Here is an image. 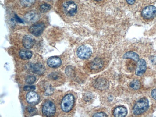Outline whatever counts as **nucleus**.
I'll return each instance as SVG.
<instances>
[{
    "label": "nucleus",
    "mask_w": 156,
    "mask_h": 117,
    "mask_svg": "<svg viewBox=\"0 0 156 117\" xmlns=\"http://www.w3.org/2000/svg\"><path fill=\"white\" fill-rule=\"evenodd\" d=\"M48 1H50V0H48Z\"/></svg>",
    "instance_id": "c85d7f7f"
},
{
    "label": "nucleus",
    "mask_w": 156,
    "mask_h": 117,
    "mask_svg": "<svg viewBox=\"0 0 156 117\" xmlns=\"http://www.w3.org/2000/svg\"><path fill=\"white\" fill-rule=\"evenodd\" d=\"M35 41L34 37L30 35L25 36L23 39V46L27 49L32 48L35 44Z\"/></svg>",
    "instance_id": "ddd939ff"
},
{
    "label": "nucleus",
    "mask_w": 156,
    "mask_h": 117,
    "mask_svg": "<svg viewBox=\"0 0 156 117\" xmlns=\"http://www.w3.org/2000/svg\"><path fill=\"white\" fill-rule=\"evenodd\" d=\"M151 96L153 98L156 100V89H154L152 91Z\"/></svg>",
    "instance_id": "a878e982"
},
{
    "label": "nucleus",
    "mask_w": 156,
    "mask_h": 117,
    "mask_svg": "<svg viewBox=\"0 0 156 117\" xmlns=\"http://www.w3.org/2000/svg\"><path fill=\"white\" fill-rule=\"evenodd\" d=\"M147 69V63L144 59H140L137 62L136 70V76H142L145 73Z\"/></svg>",
    "instance_id": "1a4fd4ad"
},
{
    "label": "nucleus",
    "mask_w": 156,
    "mask_h": 117,
    "mask_svg": "<svg viewBox=\"0 0 156 117\" xmlns=\"http://www.w3.org/2000/svg\"><path fill=\"white\" fill-rule=\"evenodd\" d=\"M62 61L59 58L52 57L48 58L47 61L48 66L51 68H57L61 65Z\"/></svg>",
    "instance_id": "4468645a"
},
{
    "label": "nucleus",
    "mask_w": 156,
    "mask_h": 117,
    "mask_svg": "<svg viewBox=\"0 0 156 117\" xmlns=\"http://www.w3.org/2000/svg\"><path fill=\"white\" fill-rule=\"evenodd\" d=\"M149 108V102L147 98H141L136 103L133 108V113L135 115H139L146 112Z\"/></svg>",
    "instance_id": "f257e3e1"
},
{
    "label": "nucleus",
    "mask_w": 156,
    "mask_h": 117,
    "mask_svg": "<svg viewBox=\"0 0 156 117\" xmlns=\"http://www.w3.org/2000/svg\"><path fill=\"white\" fill-rule=\"evenodd\" d=\"M141 87L140 82L139 80H134L132 81L130 83V87L133 90H138Z\"/></svg>",
    "instance_id": "6ab92c4d"
},
{
    "label": "nucleus",
    "mask_w": 156,
    "mask_h": 117,
    "mask_svg": "<svg viewBox=\"0 0 156 117\" xmlns=\"http://www.w3.org/2000/svg\"><path fill=\"white\" fill-rule=\"evenodd\" d=\"M92 50L90 48L87 46H82L78 48L77 55L82 59H87L91 56Z\"/></svg>",
    "instance_id": "39448f33"
},
{
    "label": "nucleus",
    "mask_w": 156,
    "mask_h": 117,
    "mask_svg": "<svg viewBox=\"0 0 156 117\" xmlns=\"http://www.w3.org/2000/svg\"><path fill=\"white\" fill-rule=\"evenodd\" d=\"M30 66V70L36 74L41 75L45 72V67L41 63L32 64Z\"/></svg>",
    "instance_id": "f8f14e48"
},
{
    "label": "nucleus",
    "mask_w": 156,
    "mask_h": 117,
    "mask_svg": "<svg viewBox=\"0 0 156 117\" xmlns=\"http://www.w3.org/2000/svg\"><path fill=\"white\" fill-rule=\"evenodd\" d=\"M94 86L97 89L105 90L109 87V83L107 80L104 78H98L95 80Z\"/></svg>",
    "instance_id": "9d476101"
},
{
    "label": "nucleus",
    "mask_w": 156,
    "mask_h": 117,
    "mask_svg": "<svg viewBox=\"0 0 156 117\" xmlns=\"http://www.w3.org/2000/svg\"><path fill=\"white\" fill-rule=\"evenodd\" d=\"M75 103V98L73 95L71 94L66 95L61 103V108L65 112H70Z\"/></svg>",
    "instance_id": "7ed1b4c3"
},
{
    "label": "nucleus",
    "mask_w": 156,
    "mask_h": 117,
    "mask_svg": "<svg viewBox=\"0 0 156 117\" xmlns=\"http://www.w3.org/2000/svg\"><path fill=\"white\" fill-rule=\"evenodd\" d=\"M20 57L24 60H28L32 56V53L30 51L22 50L20 53Z\"/></svg>",
    "instance_id": "a211bd4d"
},
{
    "label": "nucleus",
    "mask_w": 156,
    "mask_h": 117,
    "mask_svg": "<svg viewBox=\"0 0 156 117\" xmlns=\"http://www.w3.org/2000/svg\"><path fill=\"white\" fill-rule=\"evenodd\" d=\"M35 88V87L34 86H26L24 87V90L25 91H30V90H34Z\"/></svg>",
    "instance_id": "393cba45"
},
{
    "label": "nucleus",
    "mask_w": 156,
    "mask_h": 117,
    "mask_svg": "<svg viewBox=\"0 0 156 117\" xmlns=\"http://www.w3.org/2000/svg\"><path fill=\"white\" fill-rule=\"evenodd\" d=\"M126 1L129 5H133V4H134L136 0H126Z\"/></svg>",
    "instance_id": "bb28decb"
},
{
    "label": "nucleus",
    "mask_w": 156,
    "mask_h": 117,
    "mask_svg": "<svg viewBox=\"0 0 156 117\" xmlns=\"http://www.w3.org/2000/svg\"><path fill=\"white\" fill-rule=\"evenodd\" d=\"M93 116V117H107V115L105 113L100 112L95 113Z\"/></svg>",
    "instance_id": "b1692460"
},
{
    "label": "nucleus",
    "mask_w": 156,
    "mask_h": 117,
    "mask_svg": "<svg viewBox=\"0 0 156 117\" xmlns=\"http://www.w3.org/2000/svg\"><path fill=\"white\" fill-rule=\"evenodd\" d=\"M42 112L43 115L46 117H52L55 115L56 112L55 104L50 100H48L43 104Z\"/></svg>",
    "instance_id": "20e7f679"
},
{
    "label": "nucleus",
    "mask_w": 156,
    "mask_h": 117,
    "mask_svg": "<svg viewBox=\"0 0 156 117\" xmlns=\"http://www.w3.org/2000/svg\"><path fill=\"white\" fill-rule=\"evenodd\" d=\"M27 110L31 116H34L37 114V110L35 107L28 106L27 108Z\"/></svg>",
    "instance_id": "4be33fe9"
},
{
    "label": "nucleus",
    "mask_w": 156,
    "mask_h": 117,
    "mask_svg": "<svg viewBox=\"0 0 156 117\" xmlns=\"http://www.w3.org/2000/svg\"><path fill=\"white\" fill-rule=\"evenodd\" d=\"M40 18L38 14L35 12H30L27 14L24 17L25 21L28 24H32L36 22Z\"/></svg>",
    "instance_id": "9b49d317"
},
{
    "label": "nucleus",
    "mask_w": 156,
    "mask_h": 117,
    "mask_svg": "<svg viewBox=\"0 0 156 117\" xmlns=\"http://www.w3.org/2000/svg\"><path fill=\"white\" fill-rule=\"evenodd\" d=\"M103 66V62L101 58H95L94 61L90 63V66L92 70H98L102 68Z\"/></svg>",
    "instance_id": "dca6fc26"
},
{
    "label": "nucleus",
    "mask_w": 156,
    "mask_h": 117,
    "mask_svg": "<svg viewBox=\"0 0 156 117\" xmlns=\"http://www.w3.org/2000/svg\"><path fill=\"white\" fill-rule=\"evenodd\" d=\"M26 99L28 103L31 105H36L40 101V97L37 93L30 91L27 94Z\"/></svg>",
    "instance_id": "6e6552de"
},
{
    "label": "nucleus",
    "mask_w": 156,
    "mask_h": 117,
    "mask_svg": "<svg viewBox=\"0 0 156 117\" xmlns=\"http://www.w3.org/2000/svg\"><path fill=\"white\" fill-rule=\"evenodd\" d=\"M35 77L33 76H28L26 78V82L28 84H33L36 81Z\"/></svg>",
    "instance_id": "5701e85b"
},
{
    "label": "nucleus",
    "mask_w": 156,
    "mask_h": 117,
    "mask_svg": "<svg viewBox=\"0 0 156 117\" xmlns=\"http://www.w3.org/2000/svg\"><path fill=\"white\" fill-rule=\"evenodd\" d=\"M127 114V110L125 107H118L114 109L113 115L116 117H125Z\"/></svg>",
    "instance_id": "2eb2a0df"
},
{
    "label": "nucleus",
    "mask_w": 156,
    "mask_h": 117,
    "mask_svg": "<svg viewBox=\"0 0 156 117\" xmlns=\"http://www.w3.org/2000/svg\"><path fill=\"white\" fill-rule=\"evenodd\" d=\"M123 58H130L136 62H138L139 57L138 54L134 52L129 51L125 53L123 56Z\"/></svg>",
    "instance_id": "f3484780"
},
{
    "label": "nucleus",
    "mask_w": 156,
    "mask_h": 117,
    "mask_svg": "<svg viewBox=\"0 0 156 117\" xmlns=\"http://www.w3.org/2000/svg\"><path fill=\"white\" fill-rule=\"evenodd\" d=\"M36 0H20V2L22 6L24 7H29L33 5Z\"/></svg>",
    "instance_id": "aec40b11"
},
{
    "label": "nucleus",
    "mask_w": 156,
    "mask_h": 117,
    "mask_svg": "<svg viewBox=\"0 0 156 117\" xmlns=\"http://www.w3.org/2000/svg\"><path fill=\"white\" fill-rule=\"evenodd\" d=\"M142 16L145 19H151L156 16V8L154 6H148L142 11Z\"/></svg>",
    "instance_id": "423d86ee"
},
{
    "label": "nucleus",
    "mask_w": 156,
    "mask_h": 117,
    "mask_svg": "<svg viewBox=\"0 0 156 117\" xmlns=\"http://www.w3.org/2000/svg\"><path fill=\"white\" fill-rule=\"evenodd\" d=\"M62 11L67 16H73L77 12V5L72 0H64L62 4Z\"/></svg>",
    "instance_id": "f03ea898"
},
{
    "label": "nucleus",
    "mask_w": 156,
    "mask_h": 117,
    "mask_svg": "<svg viewBox=\"0 0 156 117\" xmlns=\"http://www.w3.org/2000/svg\"><path fill=\"white\" fill-rule=\"evenodd\" d=\"M95 1H101V0H95Z\"/></svg>",
    "instance_id": "cd10ccee"
},
{
    "label": "nucleus",
    "mask_w": 156,
    "mask_h": 117,
    "mask_svg": "<svg viewBox=\"0 0 156 117\" xmlns=\"http://www.w3.org/2000/svg\"><path fill=\"white\" fill-rule=\"evenodd\" d=\"M51 9V6L49 4H44L41 5L40 6V10L41 13H45L49 11Z\"/></svg>",
    "instance_id": "412c9836"
},
{
    "label": "nucleus",
    "mask_w": 156,
    "mask_h": 117,
    "mask_svg": "<svg viewBox=\"0 0 156 117\" xmlns=\"http://www.w3.org/2000/svg\"><path fill=\"white\" fill-rule=\"evenodd\" d=\"M45 28V25L42 23H39L33 24L30 27V31L32 34L35 36H40L42 34Z\"/></svg>",
    "instance_id": "0eeeda50"
}]
</instances>
